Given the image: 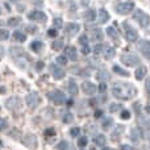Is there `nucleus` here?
Segmentation results:
<instances>
[{
	"instance_id": "c85d7f7f",
	"label": "nucleus",
	"mask_w": 150,
	"mask_h": 150,
	"mask_svg": "<svg viewBox=\"0 0 150 150\" xmlns=\"http://www.w3.org/2000/svg\"><path fill=\"white\" fill-rule=\"evenodd\" d=\"M20 23H21L20 17H11L9 20H8V25L9 26H17Z\"/></svg>"
},
{
	"instance_id": "dca6fc26",
	"label": "nucleus",
	"mask_w": 150,
	"mask_h": 150,
	"mask_svg": "<svg viewBox=\"0 0 150 150\" xmlns=\"http://www.w3.org/2000/svg\"><path fill=\"white\" fill-rule=\"evenodd\" d=\"M146 73H148V69H146L145 66H140V67L136 70V73H134L136 79H137V80H142L144 78H145Z\"/></svg>"
},
{
	"instance_id": "20e7f679",
	"label": "nucleus",
	"mask_w": 150,
	"mask_h": 150,
	"mask_svg": "<svg viewBox=\"0 0 150 150\" xmlns=\"http://www.w3.org/2000/svg\"><path fill=\"white\" fill-rule=\"evenodd\" d=\"M47 98H49L54 104H57V105H61V104H63L66 101L65 93L59 90H54V91H52V92H49L47 93Z\"/></svg>"
},
{
	"instance_id": "a878e982",
	"label": "nucleus",
	"mask_w": 150,
	"mask_h": 150,
	"mask_svg": "<svg viewBox=\"0 0 150 150\" xmlns=\"http://www.w3.org/2000/svg\"><path fill=\"white\" fill-rule=\"evenodd\" d=\"M63 45H65L63 40H62V38H58V40H55V41L52 44V47H53L54 50H61V49L63 47Z\"/></svg>"
},
{
	"instance_id": "393cba45",
	"label": "nucleus",
	"mask_w": 150,
	"mask_h": 150,
	"mask_svg": "<svg viewBox=\"0 0 150 150\" xmlns=\"http://www.w3.org/2000/svg\"><path fill=\"white\" fill-rule=\"evenodd\" d=\"M105 49H107V45L98 44L95 47H93V53H95V55H100V54H103Z\"/></svg>"
},
{
	"instance_id": "6ab92c4d",
	"label": "nucleus",
	"mask_w": 150,
	"mask_h": 150,
	"mask_svg": "<svg viewBox=\"0 0 150 150\" xmlns=\"http://www.w3.org/2000/svg\"><path fill=\"white\" fill-rule=\"evenodd\" d=\"M104 58H105L107 61H109V59H112V58L115 57V54H116V50H115V47H109V46H107V49L104 50Z\"/></svg>"
},
{
	"instance_id": "a19ab883",
	"label": "nucleus",
	"mask_w": 150,
	"mask_h": 150,
	"mask_svg": "<svg viewBox=\"0 0 150 150\" xmlns=\"http://www.w3.org/2000/svg\"><path fill=\"white\" fill-rule=\"evenodd\" d=\"M121 119L122 120H129L130 119V112L127 111V109H124V111L121 112Z\"/></svg>"
},
{
	"instance_id": "8fccbe9b",
	"label": "nucleus",
	"mask_w": 150,
	"mask_h": 150,
	"mask_svg": "<svg viewBox=\"0 0 150 150\" xmlns=\"http://www.w3.org/2000/svg\"><path fill=\"white\" fill-rule=\"evenodd\" d=\"M145 88H146V91L150 93V78H148L146 79V82H145Z\"/></svg>"
},
{
	"instance_id": "3c124183",
	"label": "nucleus",
	"mask_w": 150,
	"mask_h": 150,
	"mask_svg": "<svg viewBox=\"0 0 150 150\" xmlns=\"http://www.w3.org/2000/svg\"><path fill=\"white\" fill-rule=\"evenodd\" d=\"M101 116H103V111L98 109V111L95 112V117H96V119H99V117H101Z\"/></svg>"
},
{
	"instance_id": "603ef678",
	"label": "nucleus",
	"mask_w": 150,
	"mask_h": 150,
	"mask_svg": "<svg viewBox=\"0 0 150 150\" xmlns=\"http://www.w3.org/2000/svg\"><path fill=\"white\" fill-rule=\"evenodd\" d=\"M120 149H121V150H133V148H132V146H129V145H122Z\"/></svg>"
},
{
	"instance_id": "9d476101",
	"label": "nucleus",
	"mask_w": 150,
	"mask_h": 150,
	"mask_svg": "<svg viewBox=\"0 0 150 150\" xmlns=\"http://www.w3.org/2000/svg\"><path fill=\"white\" fill-rule=\"evenodd\" d=\"M50 71H52V75H53V78L54 79H57V80H59V79H63L65 78V70L63 69H61L59 66H57V65H50Z\"/></svg>"
},
{
	"instance_id": "f3484780",
	"label": "nucleus",
	"mask_w": 150,
	"mask_h": 150,
	"mask_svg": "<svg viewBox=\"0 0 150 150\" xmlns=\"http://www.w3.org/2000/svg\"><path fill=\"white\" fill-rule=\"evenodd\" d=\"M108 20H109V13L107 12L104 8L99 9V23H100V24H105Z\"/></svg>"
},
{
	"instance_id": "5fc2aeb1",
	"label": "nucleus",
	"mask_w": 150,
	"mask_h": 150,
	"mask_svg": "<svg viewBox=\"0 0 150 150\" xmlns=\"http://www.w3.org/2000/svg\"><path fill=\"white\" fill-rule=\"evenodd\" d=\"M145 111H146V113H148V115H150V103L145 107Z\"/></svg>"
},
{
	"instance_id": "bb28decb",
	"label": "nucleus",
	"mask_w": 150,
	"mask_h": 150,
	"mask_svg": "<svg viewBox=\"0 0 150 150\" xmlns=\"http://www.w3.org/2000/svg\"><path fill=\"white\" fill-rule=\"evenodd\" d=\"M113 71L116 74H119V75H121V76H129V73L128 71H125V70H122L120 66H117V65H115L113 66Z\"/></svg>"
},
{
	"instance_id": "f257e3e1",
	"label": "nucleus",
	"mask_w": 150,
	"mask_h": 150,
	"mask_svg": "<svg viewBox=\"0 0 150 150\" xmlns=\"http://www.w3.org/2000/svg\"><path fill=\"white\" fill-rule=\"evenodd\" d=\"M112 93L115 98L120 100H130L137 95V88L130 83L119 82L112 86Z\"/></svg>"
},
{
	"instance_id": "0eeeda50",
	"label": "nucleus",
	"mask_w": 150,
	"mask_h": 150,
	"mask_svg": "<svg viewBox=\"0 0 150 150\" xmlns=\"http://www.w3.org/2000/svg\"><path fill=\"white\" fill-rule=\"evenodd\" d=\"M25 101H26V104H28L30 108H36V107L41 103V98L38 96V93L32 92V93H29V95H26Z\"/></svg>"
},
{
	"instance_id": "423d86ee",
	"label": "nucleus",
	"mask_w": 150,
	"mask_h": 150,
	"mask_svg": "<svg viewBox=\"0 0 150 150\" xmlns=\"http://www.w3.org/2000/svg\"><path fill=\"white\" fill-rule=\"evenodd\" d=\"M28 18L32 21H36V23H45L47 20V16L42 11H32L28 15Z\"/></svg>"
},
{
	"instance_id": "4468645a",
	"label": "nucleus",
	"mask_w": 150,
	"mask_h": 150,
	"mask_svg": "<svg viewBox=\"0 0 150 150\" xmlns=\"http://www.w3.org/2000/svg\"><path fill=\"white\" fill-rule=\"evenodd\" d=\"M65 54L67 57V59H71V61H76L78 59V53H76V49L74 46H67L65 49Z\"/></svg>"
},
{
	"instance_id": "de8ad7c7",
	"label": "nucleus",
	"mask_w": 150,
	"mask_h": 150,
	"mask_svg": "<svg viewBox=\"0 0 150 150\" xmlns=\"http://www.w3.org/2000/svg\"><path fill=\"white\" fill-rule=\"evenodd\" d=\"M54 134H55V132L53 128H49V129L45 130V136H54Z\"/></svg>"
},
{
	"instance_id": "f8f14e48",
	"label": "nucleus",
	"mask_w": 150,
	"mask_h": 150,
	"mask_svg": "<svg viewBox=\"0 0 150 150\" xmlns=\"http://www.w3.org/2000/svg\"><path fill=\"white\" fill-rule=\"evenodd\" d=\"M96 86L93 84L92 82H88V80H86V82L82 83V91L86 93V95H93V93L96 92Z\"/></svg>"
},
{
	"instance_id": "2f4dec72",
	"label": "nucleus",
	"mask_w": 150,
	"mask_h": 150,
	"mask_svg": "<svg viewBox=\"0 0 150 150\" xmlns=\"http://www.w3.org/2000/svg\"><path fill=\"white\" fill-rule=\"evenodd\" d=\"M57 63L61 66L67 65V57H66V55H59V57H57Z\"/></svg>"
},
{
	"instance_id": "37998d69",
	"label": "nucleus",
	"mask_w": 150,
	"mask_h": 150,
	"mask_svg": "<svg viewBox=\"0 0 150 150\" xmlns=\"http://www.w3.org/2000/svg\"><path fill=\"white\" fill-rule=\"evenodd\" d=\"M44 66H45V63L42 62V61H38V62L36 63V70H37V71H42Z\"/></svg>"
},
{
	"instance_id": "bf43d9fd",
	"label": "nucleus",
	"mask_w": 150,
	"mask_h": 150,
	"mask_svg": "<svg viewBox=\"0 0 150 150\" xmlns=\"http://www.w3.org/2000/svg\"><path fill=\"white\" fill-rule=\"evenodd\" d=\"M11 1H17V0H11Z\"/></svg>"
},
{
	"instance_id": "864d4df0",
	"label": "nucleus",
	"mask_w": 150,
	"mask_h": 150,
	"mask_svg": "<svg viewBox=\"0 0 150 150\" xmlns=\"http://www.w3.org/2000/svg\"><path fill=\"white\" fill-rule=\"evenodd\" d=\"M145 137L148 138V140H150V129H148V130H145Z\"/></svg>"
},
{
	"instance_id": "58836bf2",
	"label": "nucleus",
	"mask_w": 150,
	"mask_h": 150,
	"mask_svg": "<svg viewBox=\"0 0 150 150\" xmlns=\"http://www.w3.org/2000/svg\"><path fill=\"white\" fill-rule=\"evenodd\" d=\"M86 145H87V137H80L79 141H78V146H80V148H84Z\"/></svg>"
},
{
	"instance_id": "7ed1b4c3",
	"label": "nucleus",
	"mask_w": 150,
	"mask_h": 150,
	"mask_svg": "<svg viewBox=\"0 0 150 150\" xmlns=\"http://www.w3.org/2000/svg\"><path fill=\"white\" fill-rule=\"evenodd\" d=\"M121 62L125 66H129V67H134V66L140 65V58L137 55L132 54V53H124L121 55Z\"/></svg>"
},
{
	"instance_id": "473e14b6",
	"label": "nucleus",
	"mask_w": 150,
	"mask_h": 150,
	"mask_svg": "<svg viewBox=\"0 0 150 150\" xmlns=\"http://www.w3.org/2000/svg\"><path fill=\"white\" fill-rule=\"evenodd\" d=\"M112 122H113V121H112V119H109V117H108V119H105L103 122H101V127H103L104 130H107V129H109V127L112 125Z\"/></svg>"
},
{
	"instance_id": "a18cd8bd",
	"label": "nucleus",
	"mask_w": 150,
	"mask_h": 150,
	"mask_svg": "<svg viewBox=\"0 0 150 150\" xmlns=\"http://www.w3.org/2000/svg\"><path fill=\"white\" fill-rule=\"evenodd\" d=\"M130 138H132V140H134V141H138V133H137V130H136V129H133V130H132Z\"/></svg>"
},
{
	"instance_id": "1a4fd4ad",
	"label": "nucleus",
	"mask_w": 150,
	"mask_h": 150,
	"mask_svg": "<svg viewBox=\"0 0 150 150\" xmlns=\"http://www.w3.org/2000/svg\"><path fill=\"white\" fill-rule=\"evenodd\" d=\"M65 30H66V34H67V36L74 37V36H76V34L79 33L80 25L79 24H76V23H69L67 25H66Z\"/></svg>"
},
{
	"instance_id": "39448f33",
	"label": "nucleus",
	"mask_w": 150,
	"mask_h": 150,
	"mask_svg": "<svg viewBox=\"0 0 150 150\" xmlns=\"http://www.w3.org/2000/svg\"><path fill=\"white\" fill-rule=\"evenodd\" d=\"M115 9H116V12L120 13V15H128V13H130L133 9H134V3H132V1L119 3Z\"/></svg>"
},
{
	"instance_id": "c756f323",
	"label": "nucleus",
	"mask_w": 150,
	"mask_h": 150,
	"mask_svg": "<svg viewBox=\"0 0 150 150\" xmlns=\"http://www.w3.org/2000/svg\"><path fill=\"white\" fill-rule=\"evenodd\" d=\"M9 38V32L7 29H0V41H7Z\"/></svg>"
},
{
	"instance_id": "9b49d317",
	"label": "nucleus",
	"mask_w": 150,
	"mask_h": 150,
	"mask_svg": "<svg viewBox=\"0 0 150 150\" xmlns=\"http://www.w3.org/2000/svg\"><path fill=\"white\" fill-rule=\"evenodd\" d=\"M138 49L142 53V55H145L146 58L150 59V41L148 40H142V41L138 42Z\"/></svg>"
},
{
	"instance_id": "4c0bfd02",
	"label": "nucleus",
	"mask_w": 150,
	"mask_h": 150,
	"mask_svg": "<svg viewBox=\"0 0 150 150\" xmlns=\"http://www.w3.org/2000/svg\"><path fill=\"white\" fill-rule=\"evenodd\" d=\"M58 150H67L69 149V144L66 142V141H62V142H59L58 144Z\"/></svg>"
},
{
	"instance_id": "13d9d810",
	"label": "nucleus",
	"mask_w": 150,
	"mask_h": 150,
	"mask_svg": "<svg viewBox=\"0 0 150 150\" xmlns=\"http://www.w3.org/2000/svg\"><path fill=\"white\" fill-rule=\"evenodd\" d=\"M103 150H111V149H108V148H104Z\"/></svg>"
},
{
	"instance_id": "72a5a7b5",
	"label": "nucleus",
	"mask_w": 150,
	"mask_h": 150,
	"mask_svg": "<svg viewBox=\"0 0 150 150\" xmlns=\"http://www.w3.org/2000/svg\"><path fill=\"white\" fill-rule=\"evenodd\" d=\"M73 120H74V116L70 112H67V113L63 116V122H65V124H70V122H73Z\"/></svg>"
},
{
	"instance_id": "49530a36",
	"label": "nucleus",
	"mask_w": 150,
	"mask_h": 150,
	"mask_svg": "<svg viewBox=\"0 0 150 150\" xmlns=\"http://www.w3.org/2000/svg\"><path fill=\"white\" fill-rule=\"evenodd\" d=\"M79 44H80V45H87V44H88V38H87L86 36H82V37L79 38Z\"/></svg>"
},
{
	"instance_id": "2eb2a0df",
	"label": "nucleus",
	"mask_w": 150,
	"mask_h": 150,
	"mask_svg": "<svg viewBox=\"0 0 150 150\" xmlns=\"http://www.w3.org/2000/svg\"><path fill=\"white\" fill-rule=\"evenodd\" d=\"M91 38H92V41H95V42L103 41V32H101L99 28L93 29V30L91 32Z\"/></svg>"
},
{
	"instance_id": "a211bd4d",
	"label": "nucleus",
	"mask_w": 150,
	"mask_h": 150,
	"mask_svg": "<svg viewBox=\"0 0 150 150\" xmlns=\"http://www.w3.org/2000/svg\"><path fill=\"white\" fill-rule=\"evenodd\" d=\"M42 47H44V44L41 41H38V40H36V41H33L30 44V50L34 53H40L42 50Z\"/></svg>"
},
{
	"instance_id": "09e8293b",
	"label": "nucleus",
	"mask_w": 150,
	"mask_h": 150,
	"mask_svg": "<svg viewBox=\"0 0 150 150\" xmlns=\"http://www.w3.org/2000/svg\"><path fill=\"white\" fill-rule=\"evenodd\" d=\"M105 90H107L105 82H104V83H100V86H99V91H100V92H105Z\"/></svg>"
},
{
	"instance_id": "4be33fe9",
	"label": "nucleus",
	"mask_w": 150,
	"mask_h": 150,
	"mask_svg": "<svg viewBox=\"0 0 150 150\" xmlns=\"http://www.w3.org/2000/svg\"><path fill=\"white\" fill-rule=\"evenodd\" d=\"M93 142H95L98 146H104L107 142V138L104 134H98V136H95V138H93Z\"/></svg>"
},
{
	"instance_id": "6e6552de",
	"label": "nucleus",
	"mask_w": 150,
	"mask_h": 150,
	"mask_svg": "<svg viewBox=\"0 0 150 150\" xmlns=\"http://www.w3.org/2000/svg\"><path fill=\"white\" fill-rule=\"evenodd\" d=\"M125 38H127V41L129 42H134L138 40V33L137 30H134L133 28H129V25L128 24H125Z\"/></svg>"
},
{
	"instance_id": "e433bc0d",
	"label": "nucleus",
	"mask_w": 150,
	"mask_h": 150,
	"mask_svg": "<svg viewBox=\"0 0 150 150\" xmlns=\"http://www.w3.org/2000/svg\"><path fill=\"white\" fill-rule=\"evenodd\" d=\"M79 133H80V129L78 127L70 129V136H71V137H78V136H79Z\"/></svg>"
},
{
	"instance_id": "c9c22d12",
	"label": "nucleus",
	"mask_w": 150,
	"mask_h": 150,
	"mask_svg": "<svg viewBox=\"0 0 150 150\" xmlns=\"http://www.w3.org/2000/svg\"><path fill=\"white\" fill-rule=\"evenodd\" d=\"M120 109H122L121 104H111L109 105V111L111 112H116V111H120Z\"/></svg>"
},
{
	"instance_id": "412c9836",
	"label": "nucleus",
	"mask_w": 150,
	"mask_h": 150,
	"mask_svg": "<svg viewBox=\"0 0 150 150\" xmlns=\"http://www.w3.org/2000/svg\"><path fill=\"white\" fill-rule=\"evenodd\" d=\"M78 91H79V88H78V84L74 82V80H70L69 82V92H70V95H78Z\"/></svg>"
},
{
	"instance_id": "79ce46f5",
	"label": "nucleus",
	"mask_w": 150,
	"mask_h": 150,
	"mask_svg": "<svg viewBox=\"0 0 150 150\" xmlns=\"http://www.w3.org/2000/svg\"><path fill=\"white\" fill-rule=\"evenodd\" d=\"M47 36L49 37H57L58 36V32H57V29H49V30H47Z\"/></svg>"
},
{
	"instance_id": "f03ea898",
	"label": "nucleus",
	"mask_w": 150,
	"mask_h": 150,
	"mask_svg": "<svg viewBox=\"0 0 150 150\" xmlns=\"http://www.w3.org/2000/svg\"><path fill=\"white\" fill-rule=\"evenodd\" d=\"M133 17H134V20L137 21L142 28H146V26L150 25V16L148 15V13L144 12V11L136 9L134 13H133Z\"/></svg>"
},
{
	"instance_id": "f704fd0d",
	"label": "nucleus",
	"mask_w": 150,
	"mask_h": 150,
	"mask_svg": "<svg viewBox=\"0 0 150 150\" xmlns=\"http://www.w3.org/2000/svg\"><path fill=\"white\" fill-rule=\"evenodd\" d=\"M53 23H54V28L55 29H59V28H62L63 26V21H62V18H59V17H55Z\"/></svg>"
},
{
	"instance_id": "c03bdc74",
	"label": "nucleus",
	"mask_w": 150,
	"mask_h": 150,
	"mask_svg": "<svg viewBox=\"0 0 150 150\" xmlns=\"http://www.w3.org/2000/svg\"><path fill=\"white\" fill-rule=\"evenodd\" d=\"M7 127H8L7 121H5L4 119H1V117H0V130H4Z\"/></svg>"
},
{
	"instance_id": "aec40b11",
	"label": "nucleus",
	"mask_w": 150,
	"mask_h": 150,
	"mask_svg": "<svg viewBox=\"0 0 150 150\" xmlns=\"http://www.w3.org/2000/svg\"><path fill=\"white\" fill-rule=\"evenodd\" d=\"M13 40L17 42H24L26 40V36H25V33H23L21 30H15L13 32Z\"/></svg>"
},
{
	"instance_id": "ea45409f",
	"label": "nucleus",
	"mask_w": 150,
	"mask_h": 150,
	"mask_svg": "<svg viewBox=\"0 0 150 150\" xmlns=\"http://www.w3.org/2000/svg\"><path fill=\"white\" fill-rule=\"evenodd\" d=\"M82 53L84 55H87V54H90L91 53V47L88 46V44L87 45H82Z\"/></svg>"
},
{
	"instance_id": "b1692460",
	"label": "nucleus",
	"mask_w": 150,
	"mask_h": 150,
	"mask_svg": "<svg viewBox=\"0 0 150 150\" xmlns=\"http://www.w3.org/2000/svg\"><path fill=\"white\" fill-rule=\"evenodd\" d=\"M84 18H86V21H95V18H96L95 9H88L87 12L84 13Z\"/></svg>"
},
{
	"instance_id": "ddd939ff",
	"label": "nucleus",
	"mask_w": 150,
	"mask_h": 150,
	"mask_svg": "<svg viewBox=\"0 0 150 150\" xmlns=\"http://www.w3.org/2000/svg\"><path fill=\"white\" fill-rule=\"evenodd\" d=\"M11 55L13 57V59H17V58H29L28 55L25 54V52H24L21 47H17V46H13L11 47Z\"/></svg>"
},
{
	"instance_id": "6e6d98bb",
	"label": "nucleus",
	"mask_w": 150,
	"mask_h": 150,
	"mask_svg": "<svg viewBox=\"0 0 150 150\" xmlns=\"http://www.w3.org/2000/svg\"><path fill=\"white\" fill-rule=\"evenodd\" d=\"M3 53H4V50H3V47H1V46H0V58H1Z\"/></svg>"
},
{
	"instance_id": "5701e85b",
	"label": "nucleus",
	"mask_w": 150,
	"mask_h": 150,
	"mask_svg": "<svg viewBox=\"0 0 150 150\" xmlns=\"http://www.w3.org/2000/svg\"><path fill=\"white\" fill-rule=\"evenodd\" d=\"M96 76H98V79L101 80V82H107V80L109 79V73L107 70H100L96 74Z\"/></svg>"
},
{
	"instance_id": "7c9ffc66",
	"label": "nucleus",
	"mask_w": 150,
	"mask_h": 150,
	"mask_svg": "<svg viewBox=\"0 0 150 150\" xmlns=\"http://www.w3.org/2000/svg\"><path fill=\"white\" fill-rule=\"evenodd\" d=\"M122 130H124V127L122 125H117L116 129H115V133H112V138H117L122 133Z\"/></svg>"
},
{
	"instance_id": "cd10ccee",
	"label": "nucleus",
	"mask_w": 150,
	"mask_h": 150,
	"mask_svg": "<svg viewBox=\"0 0 150 150\" xmlns=\"http://www.w3.org/2000/svg\"><path fill=\"white\" fill-rule=\"evenodd\" d=\"M107 33H108L109 37H112V38H115V40L119 38V33H117V30L115 28H112V26L107 28Z\"/></svg>"
},
{
	"instance_id": "4d7b16f0",
	"label": "nucleus",
	"mask_w": 150,
	"mask_h": 150,
	"mask_svg": "<svg viewBox=\"0 0 150 150\" xmlns=\"http://www.w3.org/2000/svg\"><path fill=\"white\" fill-rule=\"evenodd\" d=\"M0 92H1V93H4V92H5V88H4V87H1V90H0Z\"/></svg>"
}]
</instances>
